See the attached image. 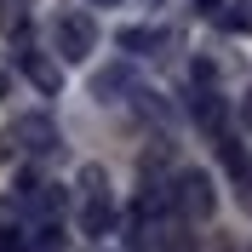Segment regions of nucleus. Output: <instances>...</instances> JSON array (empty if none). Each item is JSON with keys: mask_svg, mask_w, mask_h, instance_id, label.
<instances>
[{"mask_svg": "<svg viewBox=\"0 0 252 252\" xmlns=\"http://www.w3.org/2000/svg\"><path fill=\"white\" fill-rule=\"evenodd\" d=\"M12 138L23 143V149H34V155H46V149H58V126H52L46 115H17Z\"/></svg>", "mask_w": 252, "mask_h": 252, "instance_id": "7ed1b4c3", "label": "nucleus"}, {"mask_svg": "<svg viewBox=\"0 0 252 252\" xmlns=\"http://www.w3.org/2000/svg\"><path fill=\"white\" fill-rule=\"evenodd\" d=\"M223 166H229V172H252V155H247V143H235V138H223Z\"/></svg>", "mask_w": 252, "mask_h": 252, "instance_id": "6e6552de", "label": "nucleus"}, {"mask_svg": "<svg viewBox=\"0 0 252 252\" xmlns=\"http://www.w3.org/2000/svg\"><path fill=\"white\" fill-rule=\"evenodd\" d=\"M195 6H201V12H218V6H223V0H195Z\"/></svg>", "mask_w": 252, "mask_h": 252, "instance_id": "4468645a", "label": "nucleus"}, {"mask_svg": "<svg viewBox=\"0 0 252 252\" xmlns=\"http://www.w3.org/2000/svg\"><path fill=\"white\" fill-rule=\"evenodd\" d=\"M241 206L252 212V172H241Z\"/></svg>", "mask_w": 252, "mask_h": 252, "instance_id": "f8f14e48", "label": "nucleus"}, {"mask_svg": "<svg viewBox=\"0 0 252 252\" xmlns=\"http://www.w3.org/2000/svg\"><path fill=\"white\" fill-rule=\"evenodd\" d=\"M17 69H23V75H29L34 86H40V92H58V86H63L58 63H46V58H40V52H17Z\"/></svg>", "mask_w": 252, "mask_h": 252, "instance_id": "39448f33", "label": "nucleus"}, {"mask_svg": "<svg viewBox=\"0 0 252 252\" xmlns=\"http://www.w3.org/2000/svg\"><path fill=\"white\" fill-rule=\"evenodd\" d=\"M103 6H115V0H103Z\"/></svg>", "mask_w": 252, "mask_h": 252, "instance_id": "f3484780", "label": "nucleus"}, {"mask_svg": "<svg viewBox=\"0 0 252 252\" xmlns=\"http://www.w3.org/2000/svg\"><path fill=\"white\" fill-rule=\"evenodd\" d=\"M40 252H63V229H58V223L40 229Z\"/></svg>", "mask_w": 252, "mask_h": 252, "instance_id": "9b49d317", "label": "nucleus"}, {"mask_svg": "<svg viewBox=\"0 0 252 252\" xmlns=\"http://www.w3.org/2000/svg\"><path fill=\"white\" fill-rule=\"evenodd\" d=\"M0 252H23V247H17V235H6V229H0Z\"/></svg>", "mask_w": 252, "mask_h": 252, "instance_id": "ddd939ff", "label": "nucleus"}, {"mask_svg": "<svg viewBox=\"0 0 252 252\" xmlns=\"http://www.w3.org/2000/svg\"><path fill=\"white\" fill-rule=\"evenodd\" d=\"M126 86H132V75H126V69H103V75L92 80V92H97V97H109V92H126Z\"/></svg>", "mask_w": 252, "mask_h": 252, "instance_id": "1a4fd4ad", "label": "nucleus"}, {"mask_svg": "<svg viewBox=\"0 0 252 252\" xmlns=\"http://www.w3.org/2000/svg\"><path fill=\"white\" fill-rule=\"evenodd\" d=\"M223 29L252 34V0H235V12H223Z\"/></svg>", "mask_w": 252, "mask_h": 252, "instance_id": "9d476101", "label": "nucleus"}, {"mask_svg": "<svg viewBox=\"0 0 252 252\" xmlns=\"http://www.w3.org/2000/svg\"><path fill=\"white\" fill-rule=\"evenodd\" d=\"M121 46L132 52V58H143V52H160V46H166V34H160V29H121Z\"/></svg>", "mask_w": 252, "mask_h": 252, "instance_id": "0eeeda50", "label": "nucleus"}, {"mask_svg": "<svg viewBox=\"0 0 252 252\" xmlns=\"http://www.w3.org/2000/svg\"><path fill=\"white\" fill-rule=\"evenodd\" d=\"M80 229H86L92 241H103V235L115 229V206H109V195H92V201L80 206Z\"/></svg>", "mask_w": 252, "mask_h": 252, "instance_id": "20e7f679", "label": "nucleus"}, {"mask_svg": "<svg viewBox=\"0 0 252 252\" xmlns=\"http://www.w3.org/2000/svg\"><path fill=\"white\" fill-rule=\"evenodd\" d=\"M0 86H6V69H0Z\"/></svg>", "mask_w": 252, "mask_h": 252, "instance_id": "dca6fc26", "label": "nucleus"}, {"mask_svg": "<svg viewBox=\"0 0 252 252\" xmlns=\"http://www.w3.org/2000/svg\"><path fill=\"white\" fill-rule=\"evenodd\" d=\"M189 115L218 132V126H223V97H218V92H195V97H189Z\"/></svg>", "mask_w": 252, "mask_h": 252, "instance_id": "423d86ee", "label": "nucleus"}, {"mask_svg": "<svg viewBox=\"0 0 252 252\" xmlns=\"http://www.w3.org/2000/svg\"><path fill=\"white\" fill-rule=\"evenodd\" d=\"M247 126H252V103H247Z\"/></svg>", "mask_w": 252, "mask_h": 252, "instance_id": "2eb2a0df", "label": "nucleus"}, {"mask_svg": "<svg viewBox=\"0 0 252 252\" xmlns=\"http://www.w3.org/2000/svg\"><path fill=\"white\" fill-rule=\"evenodd\" d=\"M52 46H58L63 63H86L97 52V23L86 12H63L58 23H52Z\"/></svg>", "mask_w": 252, "mask_h": 252, "instance_id": "f257e3e1", "label": "nucleus"}, {"mask_svg": "<svg viewBox=\"0 0 252 252\" xmlns=\"http://www.w3.org/2000/svg\"><path fill=\"white\" fill-rule=\"evenodd\" d=\"M166 195H172V206L189 212V218H206V212H212V178L206 172H178Z\"/></svg>", "mask_w": 252, "mask_h": 252, "instance_id": "f03ea898", "label": "nucleus"}]
</instances>
